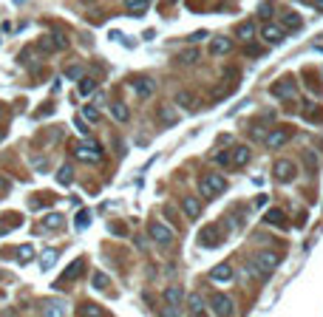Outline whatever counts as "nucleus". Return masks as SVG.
<instances>
[{"label":"nucleus","mask_w":323,"mask_h":317,"mask_svg":"<svg viewBox=\"0 0 323 317\" xmlns=\"http://www.w3.org/2000/svg\"><path fill=\"white\" fill-rule=\"evenodd\" d=\"M230 158H232V165L241 167V165H247V162L252 158V150L247 145H238V147H232V150H230Z\"/></svg>","instance_id":"14"},{"label":"nucleus","mask_w":323,"mask_h":317,"mask_svg":"<svg viewBox=\"0 0 323 317\" xmlns=\"http://www.w3.org/2000/svg\"><path fill=\"white\" fill-rule=\"evenodd\" d=\"M284 26H287L289 31H298L300 29V17L295 12H287V14H284Z\"/></svg>","instance_id":"32"},{"label":"nucleus","mask_w":323,"mask_h":317,"mask_svg":"<svg viewBox=\"0 0 323 317\" xmlns=\"http://www.w3.org/2000/svg\"><path fill=\"white\" fill-rule=\"evenodd\" d=\"M77 158L79 162H88V165H97L102 162V147H99L97 139H85L77 145Z\"/></svg>","instance_id":"2"},{"label":"nucleus","mask_w":323,"mask_h":317,"mask_svg":"<svg viewBox=\"0 0 323 317\" xmlns=\"http://www.w3.org/2000/svg\"><path fill=\"white\" fill-rule=\"evenodd\" d=\"M0 142H3V130H0Z\"/></svg>","instance_id":"45"},{"label":"nucleus","mask_w":323,"mask_h":317,"mask_svg":"<svg viewBox=\"0 0 323 317\" xmlns=\"http://www.w3.org/2000/svg\"><path fill=\"white\" fill-rule=\"evenodd\" d=\"M37 49L43 51V54H49V51L54 49H68V37L62 34V31H51V34H46L40 43H37Z\"/></svg>","instance_id":"6"},{"label":"nucleus","mask_w":323,"mask_h":317,"mask_svg":"<svg viewBox=\"0 0 323 317\" xmlns=\"http://www.w3.org/2000/svg\"><path fill=\"white\" fill-rule=\"evenodd\" d=\"M66 74H68V77H71V79H82V77H79V68H77V65H71V68H68Z\"/></svg>","instance_id":"41"},{"label":"nucleus","mask_w":323,"mask_h":317,"mask_svg":"<svg viewBox=\"0 0 323 317\" xmlns=\"http://www.w3.org/2000/svg\"><path fill=\"white\" fill-rule=\"evenodd\" d=\"M187 306H190V314H193V317H204V300H201L199 295H190Z\"/></svg>","instance_id":"23"},{"label":"nucleus","mask_w":323,"mask_h":317,"mask_svg":"<svg viewBox=\"0 0 323 317\" xmlns=\"http://www.w3.org/2000/svg\"><path fill=\"white\" fill-rule=\"evenodd\" d=\"M147 232H150V238L156 241V244H162V246L173 244V230L167 224H159V221H153V224L147 227Z\"/></svg>","instance_id":"7"},{"label":"nucleus","mask_w":323,"mask_h":317,"mask_svg":"<svg viewBox=\"0 0 323 317\" xmlns=\"http://www.w3.org/2000/svg\"><path fill=\"white\" fill-rule=\"evenodd\" d=\"M43 227H46V230H60V227H62V215H57V213L46 215V218H43Z\"/></svg>","instance_id":"31"},{"label":"nucleus","mask_w":323,"mask_h":317,"mask_svg":"<svg viewBox=\"0 0 323 317\" xmlns=\"http://www.w3.org/2000/svg\"><path fill=\"white\" fill-rule=\"evenodd\" d=\"M31 258H34V250H31L29 244H23V246H17V261L20 263H29Z\"/></svg>","instance_id":"33"},{"label":"nucleus","mask_w":323,"mask_h":317,"mask_svg":"<svg viewBox=\"0 0 323 317\" xmlns=\"http://www.w3.org/2000/svg\"><path fill=\"white\" fill-rule=\"evenodd\" d=\"M79 317H105V314H102V309H99V306L82 303V306H79Z\"/></svg>","instance_id":"27"},{"label":"nucleus","mask_w":323,"mask_h":317,"mask_svg":"<svg viewBox=\"0 0 323 317\" xmlns=\"http://www.w3.org/2000/svg\"><path fill=\"white\" fill-rule=\"evenodd\" d=\"M6 193V182H3V178H0V195Z\"/></svg>","instance_id":"44"},{"label":"nucleus","mask_w":323,"mask_h":317,"mask_svg":"<svg viewBox=\"0 0 323 317\" xmlns=\"http://www.w3.org/2000/svg\"><path fill=\"white\" fill-rule=\"evenodd\" d=\"M71 178H74V167L71 165H62L60 170H57V182L60 184H71Z\"/></svg>","instance_id":"29"},{"label":"nucleus","mask_w":323,"mask_h":317,"mask_svg":"<svg viewBox=\"0 0 323 317\" xmlns=\"http://www.w3.org/2000/svg\"><path fill=\"white\" fill-rule=\"evenodd\" d=\"M165 303H167V306H179V303H182V286H167Z\"/></svg>","instance_id":"25"},{"label":"nucleus","mask_w":323,"mask_h":317,"mask_svg":"<svg viewBox=\"0 0 323 317\" xmlns=\"http://www.w3.org/2000/svg\"><path fill=\"white\" fill-rule=\"evenodd\" d=\"M147 6H150L147 0H125V9H128V12H134V14L147 12Z\"/></svg>","instance_id":"26"},{"label":"nucleus","mask_w":323,"mask_h":317,"mask_svg":"<svg viewBox=\"0 0 323 317\" xmlns=\"http://www.w3.org/2000/svg\"><path fill=\"white\" fill-rule=\"evenodd\" d=\"M162 317H179V306H165Z\"/></svg>","instance_id":"40"},{"label":"nucleus","mask_w":323,"mask_h":317,"mask_svg":"<svg viewBox=\"0 0 323 317\" xmlns=\"http://www.w3.org/2000/svg\"><path fill=\"white\" fill-rule=\"evenodd\" d=\"M272 94L278 99H292L295 97V79L292 77H284V79H278L272 85Z\"/></svg>","instance_id":"11"},{"label":"nucleus","mask_w":323,"mask_h":317,"mask_svg":"<svg viewBox=\"0 0 323 317\" xmlns=\"http://www.w3.org/2000/svg\"><path fill=\"white\" fill-rule=\"evenodd\" d=\"M210 51H213V54H230V51H232V40H230V37H213Z\"/></svg>","instance_id":"17"},{"label":"nucleus","mask_w":323,"mask_h":317,"mask_svg":"<svg viewBox=\"0 0 323 317\" xmlns=\"http://www.w3.org/2000/svg\"><path fill=\"white\" fill-rule=\"evenodd\" d=\"M210 309L216 311V317H232L235 314V303H232V298L224 292L210 295Z\"/></svg>","instance_id":"3"},{"label":"nucleus","mask_w":323,"mask_h":317,"mask_svg":"<svg viewBox=\"0 0 323 317\" xmlns=\"http://www.w3.org/2000/svg\"><path fill=\"white\" fill-rule=\"evenodd\" d=\"M210 278H213V281H219V283L232 281V263H219V266H213Z\"/></svg>","instance_id":"15"},{"label":"nucleus","mask_w":323,"mask_h":317,"mask_svg":"<svg viewBox=\"0 0 323 317\" xmlns=\"http://www.w3.org/2000/svg\"><path fill=\"white\" fill-rule=\"evenodd\" d=\"M199 190H201L204 198H219V195L227 190V178L219 176V173H204L201 182H199Z\"/></svg>","instance_id":"1"},{"label":"nucleus","mask_w":323,"mask_h":317,"mask_svg":"<svg viewBox=\"0 0 323 317\" xmlns=\"http://www.w3.org/2000/svg\"><path fill=\"white\" fill-rule=\"evenodd\" d=\"M159 114H162V122H176V116H173V110L167 108V105H162V108H159Z\"/></svg>","instance_id":"38"},{"label":"nucleus","mask_w":323,"mask_h":317,"mask_svg":"<svg viewBox=\"0 0 323 317\" xmlns=\"http://www.w3.org/2000/svg\"><path fill=\"white\" fill-rule=\"evenodd\" d=\"M289 142V130L287 128H275V130H269L267 136H264V145L269 147V150H275V147H284Z\"/></svg>","instance_id":"9"},{"label":"nucleus","mask_w":323,"mask_h":317,"mask_svg":"<svg viewBox=\"0 0 323 317\" xmlns=\"http://www.w3.org/2000/svg\"><path fill=\"white\" fill-rule=\"evenodd\" d=\"M252 37H255V26H252V23H241V29H238V40L250 43Z\"/></svg>","instance_id":"28"},{"label":"nucleus","mask_w":323,"mask_h":317,"mask_svg":"<svg viewBox=\"0 0 323 317\" xmlns=\"http://www.w3.org/2000/svg\"><path fill=\"white\" fill-rule=\"evenodd\" d=\"M261 37H264V43H281L284 40V29L267 23V26H261Z\"/></svg>","instance_id":"13"},{"label":"nucleus","mask_w":323,"mask_h":317,"mask_svg":"<svg viewBox=\"0 0 323 317\" xmlns=\"http://www.w3.org/2000/svg\"><path fill=\"white\" fill-rule=\"evenodd\" d=\"M278 263H281V255H278L275 250H261V252H255V266L261 269L264 275L275 272V269H278Z\"/></svg>","instance_id":"5"},{"label":"nucleus","mask_w":323,"mask_h":317,"mask_svg":"<svg viewBox=\"0 0 323 317\" xmlns=\"http://www.w3.org/2000/svg\"><path fill=\"white\" fill-rule=\"evenodd\" d=\"M131 88H134L139 97H150V94L156 91V82H153L150 77H136V79H131Z\"/></svg>","instance_id":"12"},{"label":"nucleus","mask_w":323,"mask_h":317,"mask_svg":"<svg viewBox=\"0 0 323 317\" xmlns=\"http://www.w3.org/2000/svg\"><path fill=\"white\" fill-rule=\"evenodd\" d=\"M272 176H275V182H281V184H289L295 176H298V167H295V162H289V158H281V162H275V167H272Z\"/></svg>","instance_id":"4"},{"label":"nucleus","mask_w":323,"mask_h":317,"mask_svg":"<svg viewBox=\"0 0 323 317\" xmlns=\"http://www.w3.org/2000/svg\"><path fill=\"white\" fill-rule=\"evenodd\" d=\"M264 221H267V224H278V227L287 224V218H284V213H281V210H269V213L264 215Z\"/></svg>","instance_id":"30"},{"label":"nucleus","mask_w":323,"mask_h":317,"mask_svg":"<svg viewBox=\"0 0 323 317\" xmlns=\"http://www.w3.org/2000/svg\"><path fill=\"white\" fill-rule=\"evenodd\" d=\"M173 60H176V65H193L199 60V49H182Z\"/></svg>","instance_id":"18"},{"label":"nucleus","mask_w":323,"mask_h":317,"mask_svg":"<svg viewBox=\"0 0 323 317\" xmlns=\"http://www.w3.org/2000/svg\"><path fill=\"white\" fill-rule=\"evenodd\" d=\"M74 224H77V230H85V227L91 224V213H88V210H82V213H77V218H74Z\"/></svg>","instance_id":"34"},{"label":"nucleus","mask_w":323,"mask_h":317,"mask_svg":"<svg viewBox=\"0 0 323 317\" xmlns=\"http://www.w3.org/2000/svg\"><path fill=\"white\" fill-rule=\"evenodd\" d=\"M111 116H114V119H116V122H128V119H131V110H128V105H125V102H119V99H116V102H111Z\"/></svg>","instance_id":"16"},{"label":"nucleus","mask_w":323,"mask_h":317,"mask_svg":"<svg viewBox=\"0 0 323 317\" xmlns=\"http://www.w3.org/2000/svg\"><path fill=\"white\" fill-rule=\"evenodd\" d=\"M40 314L43 317H62L66 314V306H62V300H57V298H46L43 303H40Z\"/></svg>","instance_id":"10"},{"label":"nucleus","mask_w":323,"mask_h":317,"mask_svg":"<svg viewBox=\"0 0 323 317\" xmlns=\"http://www.w3.org/2000/svg\"><path fill=\"white\" fill-rule=\"evenodd\" d=\"M315 9L317 12H323V0H315Z\"/></svg>","instance_id":"43"},{"label":"nucleus","mask_w":323,"mask_h":317,"mask_svg":"<svg viewBox=\"0 0 323 317\" xmlns=\"http://www.w3.org/2000/svg\"><path fill=\"white\" fill-rule=\"evenodd\" d=\"M94 91H97V79H94V77H82L77 82V94H79V97H91Z\"/></svg>","instance_id":"19"},{"label":"nucleus","mask_w":323,"mask_h":317,"mask_svg":"<svg viewBox=\"0 0 323 317\" xmlns=\"http://www.w3.org/2000/svg\"><path fill=\"white\" fill-rule=\"evenodd\" d=\"M0 116H3V105H0Z\"/></svg>","instance_id":"46"},{"label":"nucleus","mask_w":323,"mask_h":317,"mask_svg":"<svg viewBox=\"0 0 323 317\" xmlns=\"http://www.w3.org/2000/svg\"><path fill=\"white\" fill-rule=\"evenodd\" d=\"M216 162H219L221 167H230V165H232V158H230V150H221V153H216Z\"/></svg>","instance_id":"37"},{"label":"nucleus","mask_w":323,"mask_h":317,"mask_svg":"<svg viewBox=\"0 0 323 317\" xmlns=\"http://www.w3.org/2000/svg\"><path fill=\"white\" fill-rule=\"evenodd\" d=\"M54 261H57V250H43V255H40V269L49 272V269L54 266Z\"/></svg>","instance_id":"24"},{"label":"nucleus","mask_w":323,"mask_h":317,"mask_svg":"<svg viewBox=\"0 0 323 317\" xmlns=\"http://www.w3.org/2000/svg\"><path fill=\"white\" fill-rule=\"evenodd\" d=\"M258 17L269 20V17H272V6H269V3H261V6H258Z\"/></svg>","instance_id":"39"},{"label":"nucleus","mask_w":323,"mask_h":317,"mask_svg":"<svg viewBox=\"0 0 323 317\" xmlns=\"http://www.w3.org/2000/svg\"><path fill=\"white\" fill-rule=\"evenodd\" d=\"M182 210H184V215H187V218H199L201 215V204L196 201V198H182Z\"/></svg>","instance_id":"20"},{"label":"nucleus","mask_w":323,"mask_h":317,"mask_svg":"<svg viewBox=\"0 0 323 317\" xmlns=\"http://www.w3.org/2000/svg\"><path fill=\"white\" fill-rule=\"evenodd\" d=\"M82 116H85V122H99V110L94 108V105H85V108H82Z\"/></svg>","instance_id":"35"},{"label":"nucleus","mask_w":323,"mask_h":317,"mask_svg":"<svg viewBox=\"0 0 323 317\" xmlns=\"http://www.w3.org/2000/svg\"><path fill=\"white\" fill-rule=\"evenodd\" d=\"M176 102H179V105H182V108H184V110H196V108H199V105H201V102H199V99H196V97H190V94H187V91L176 94Z\"/></svg>","instance_id":"22"},{"label":"nucleus","mask_w":323,"mask_h":317,"mask_svg":"<svg viewBox=\"0 0 323 317\" xmlns=\"http://www.w3.org/2000/svg\"><path fill=\"white\" fill-rule=\"evenodd\" d=\"M91 283H94V289H108V278H105L102 272H94Z\"/></svg>","instance_id":"36"},{"label":"nucleus","mask_w":323,"mask_h":317,"mask_svg":"<svg viewBox=\"0 0 323 317\" xmlns=\"http://www.w3.org/2000/svg\"><path fill=\"white\" fill-rule=\"evenodd\" d=\"M82 266H85V263H82V258H77V261H71V263H68V269H66V272H62V281H74V278H79V272H82Z\"/></svg>","instance_id":"21"},{"label":"nucleus","mask_w":323,"mask_h":317,"mask_svg":"<svg viewBox=\"0 0 323 317\" xmlns=\"http://www.w3.org/2000/svg\"><path fill=\"white\" fill-rule=\"evenodd\" d=\"M111 232H114V235H128V230H122V224H114Z\"/></svg>","instance_id":"42"},{"label":"nucleus","mask_w":323,"mask_h":317,"mask_svg":"<svg viewBox=\"0 0 323 317\" xmlns=\"http://www.w3.org/2000/svg\"><path fill=\"white\" fill-rule=\"evenodd\" d=\"M199 241H201V246H221L224 244V235L219 232L216 224H210V227H204V230L199 232Z\"/></svg>","instance_id":"8"}]
</instances>
